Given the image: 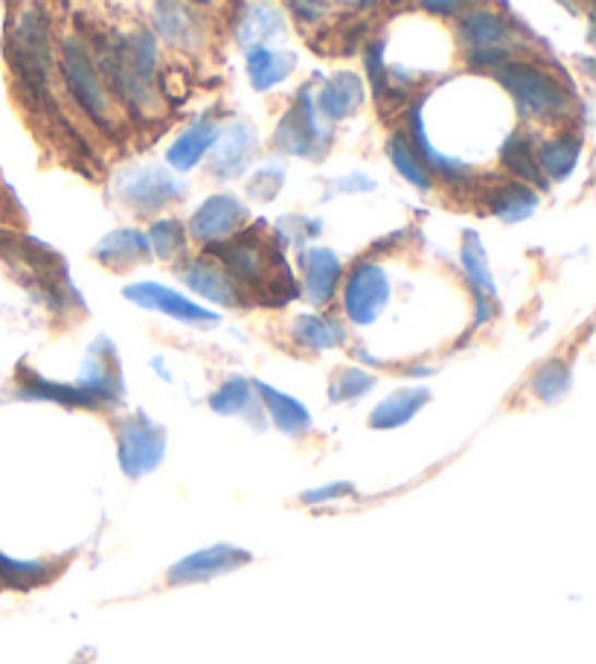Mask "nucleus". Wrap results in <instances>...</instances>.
<instances>
[{"label":"nucleus","mask_w":596,"mask_h":664,"mask_svg":"<svg viewBox=\"0 0 596 664\" xmlns=\"http://www.w3.org/2000/svg\"><path fill=\"white\" fill-rule=\"evenodd\" d=\"M105 87L122 111L138 120L155 122L166 117L164 87H160V52L157 38L148 29L131 33H96L87 44Z\"/></svg>","instance_id":"nucleus-1"},{"label":"nucleus","mask_w":596,"mask_h":664,"mask_svg":"<svg viewBox=\"0 0 596 664\" xmlns=\"http://www.w3.org/2000/svg\"><path fill=\"white\" fill-rule=\"evenodd\" d=\"M7 61L26 103L33 108L50 103L56 52H52L50 15L41 3H29L15 15L9 26Z\"/></svg>","instance_id":"nucleus-2"},{"label":"nucleus","mask_w":596,"mask_h":664,"mask_svg":"<svg viewBox=\"0 0 596 664\" xmlns=\"http://www.w3.org/2000/svg\"><path fill=\"white\" fill-rule=\"evenodd\" d=\"M492 79L512 96L524 120H564L571 117V94L541 64L510 59L492 70Z\"/></svg>","instance_id":"nucleus-3"},{"label":"nucleus","mask_w":596,"mask_h":664,"mask_svg":"<svg viewBox=\"0 0 596 664\" xmlns=\"http://www.w3.org/2000/svg\"><path fill=\"white\" fill-rule=\"evenodd\" d=\"M56 68L61 73L64 91L76 103L79 111L85 114V120L94 122L96 129L111 131L117 122V103L105 87V79L87 50V42H82L79 35H68L61 42Z\"/></svg>","instance_id":"nucleus-4"},{"label":"nucleus","mask_w":596,"mask_h":664,"mask_svg":"<svg viewBox=\"0 0 596 664\" xmlns=\"http://www.w3.org/2000/svg\"><path fill=\"white\" fill-rule=\"evenodd\" d=\"M210 253L213 260L222 262L227 269V274L236 280V283H245V286H262V283H271L274 288V277H271V251L265 248V242H260L257 234H234L222 239V242L210 245Z\"/></svg>","instance_id":"nucleus-5"},{"label":"nucleus","mask_w":596,"mask_h":664,"mask_svg":"<svg viewBox=\"0 0 596 664\" xmlns=\"http://www.w3.org/2000/svg\"><path fill=\"white\" fill-rule=\"evenodd\" d=\"M390 280L379 262L361 260L346 274L344 283V312L353 323H370L388 306Z\"/></svg>","instance_id":"nucleus-6"},{"label":"nucleus","mask_w":596,"mask_h":664,"mask_svg":"<svg viewBox=\"0 0 596 664\" xmlns=\"http://www.w3.org/2000/svg\"><path fill=\"white\" fill-rule=\"evenodd\" d=\"M329 140H332V134H329V129H323V117L314 105V96L309 91H300L291 111L279 126L277 143L291 155L320 157Z\"/></svg>","instance_id":"nucleus-7"},{"label":"nucleus","mask_w":596,"mask_h":664,"mask_svg":"<svg viewBox=\"0 0 596 664\" xmlns=\"http://www.w3.org/2000/svg\"><path fill=\"white\" fill-rule=\"evenodd\" d=\"M117 190H120L122 201L131 204L138 213L164 210L169 201L181 195L178 181L160 166H134L129 173H122L120 181H117Z\"/></svg>","instance_id":"nucleus-8"},{"label":"nucleus","mask_w":596,"mask_h":664,"mask_svg":"<svg viewBox=\"0 0 596 664\" xmlns=\"http://www.w3.org/2000/svg\"><path fill=\"white\" fill-rule=\"evenodd\" d=\"M248 218V208L236 195H210L204 204H201L190 218V234L199 239V242H222L227 236L239 234V227L245 225Z\"/></svg>","instance_id":"nucleus-9"},{"label":"nucleus","mask_w":596,"mask_h":664,"mask_svg":"<svg viewBox=\"0 0 596 664\" xmlns=\"http://www.w3.org/2000/svg\"><path fill=\"white\" fill-rule=\"evenodd\" d=\"M152 24L157 35L175 50H199L204 47V24L187 0H155Z\"/></svg>","instance_id":"nucleus-10"},{"label":"nucleus","mask_w":596,"mask_h":664,"mask_svg":"<svg viewBox=\"0 0 596 664\" xmlns=\"http://www.w3.org/2000/svg\"><path fill=\"white\" fill-rule=\"evenodd\" d=\"M457 42L463 44V50H480V47H506L515 44V26L510 24V17H503L501 12H494L489 7L468 9L466 15L457 17Z\"/></svg>","instance_id":"nucleus-11"},{"label":"nucleus","mask_w":596,"mask_h":664,"mask_svg":"<svg viewBox=\"0 0 596 664\" xmlns=\"http://www.w3.org/2000/svg\"><path fill=\"white\" fill-rule=\"evenodd\" d=\"M122 466L131 475L152 470L164 454V435L146 417H131L120 423Z\"/></svg>","instance_id":"nucleus-12"},{"label":"nucleus","mask_w":596,"mask_h":664,"mask_svg":"<svg viewBox=\"0 0 596 664\" xmlns=\"http://www.w3.org/2000/svg\"><path fill=\"white\" fill-rule=\"evenodd\" d=\"M126 297L134 304L146 306V309H157V312L178 318L183 323H218V315H213L204 306L192 304L190 297L178 295L172 288L160 286V283H134L126 288Z\"/></svg>","instance_id":"nucleus-13"},{"label":"nucleus","mask_w":596,"mask_h":664,"mask_svg":"<svg viewBox=\"0 0 596 664\" xmlns=\"http://www.w3.org/2000/svg\"><path fill=\"white\" fill-rule=\"evenodd\" d=\"M187 286L195 288L199 295H204L207 300H216V304L225 306H239L245 300V288L242 283H236L222 262H216L213 257H201V260L187 262L181 269Z\"/></svg>","instance_id":"nucleus-14"},{"label":"nucleus","mask_w":596,"mask_h":664,"mask_svg":"<svg viewBox=\"0 0 596 664\" xmlns=\"http://www.w3.org/2000/svg\"><path fill=\"white\" fill-rule=\"evenodd\" d=\"M216 152H213V161H210V169L218 178H236L242 175L251 164L253 152H257V134H253L251 126L245 122H234L227 126L225 131H218L216 138Z\"/></svg>","instance_id":"nucleus-15"},{"label":"nucleus","mask_w":596,"mask_h":664,"mask_svg":"<svg viewBox=\"0 0 596 664\" xmlns=\"http://www.w3.org/2000/svg\"><path fill=\"white\" fill-rule=\"evenodd\" d=\"M363 99H367L363 79L349 73V70H344V73H335L326 85L320 87L318 96H314V105H318L320 117H326V120L335 122L353 117V114L363 105Z\"/></svg>","instance_id":"nucleus-16"},{"label":"nucleus","mask_w":596,"mask_h":664,"mask_svg":"<svg viewBox=\"0 0 596 664\" xmlns=\"http://www.w3.org/2000/svg\"><path fill=\"white\" fill-rule=\"evenodd\" d=\"M302 286H306V297L311 304H329L335 297L337 286H341V277H344V269H341V260L329 248H311L306 257H302Z\"/></svg>","instance_id":"nucleus-17"},{"label":"nucleus","mask_w":596,"mask_h":664,"mask_svg":"<svg viewBox=\"0 0 596 664\" xmlns=\"http://www.w3.org/2000/svg\"><path fill=\"white\" fill-rule=\"evenodd\" d=\"M218 138V126L213 117H201V120H192L187 129L172 140V146L166 152V161L172 169L178 173H190L199 166V161L207 155L213 143Z\"/></svg>","instance_id":"nucleus-18"},{"label":"nucleus","mask_w":596,"mask_h":664,"mask_svg":"<svg viewBox=\"0 0 596 664\" xmlns=\"http://www.w3.org/2000/svg\"><path fill=\"white\" fill-rule=\"evenodd\" d=\"M248 554L245 550H236L230 545H218V548H207L201 554H192L183 562L172 568V583H192V580H201V577H213L222 574V571H230V568L242 566L248 562Z\"/></svg>","instance_id":"nucleus-19"},{"label":"nucleus","mask_w":596,"mask_h":664,"mask_svg":"<svg viewBox=\"0 0 596 664\" xmlns=\"http://www.w3.org/2000/svg\"><path fill=\"white\" fill-rule=\"evenodd\" d=\"M501 166L506 173L515 175V181L547 187V178L541 175V166H538L536 143H533L529 131H512L510 138H503Z\"/></svg>","instance_id":"nucleus-20"},{"label":"nucleus","mask_w":596,"mask_h":664,"mask_svg":"<svg viewBox=\"0 0 596 664\" xmlns=\"http://www.w3.org/2000/svg\"><path fill=\"white\" fill-rule=\"evenodd\" d=\"M582 155V138L573 131L556 134V138L545 140L541 146H536L538 166L547 181H564L568 175L576 169Z\"/></svg>","instance_id":"nucleus-21"},{"label":"nucleus","mask_w":596,"mask_h":664,"mask_svg":"<svg viewBox=\"0 0 596 664\" xmlns=\"http://www.w3.org/2000/svg\"><path fill=\"white\" fill-rule=\"evenodd\" d=\"M486 208L503 222H521V218L536 213L538 192L529 183H521L512 178V181L494 183L489 195H486Z\"/></svg>","instance_id":"nucleus-22"},{"label":"nucleus","mask_w":596,"mask_h":664,"mask_svg":"<svg viewBox=\"0 0 596 664\" xmlns=\"http://www.w3.org/2000/svg\"><path fill=\"white\" fill-rule=\"evenodd\" d=\"M460 260H463V269H466L472 286H475L477 297H480V321H486L492 315V300H494V283L492 274L486 269V253L484 245L475 234L463 236V248H460Z\"/></svg>","instance_id":"nucleus-23"},{"label":"nucleus","mask_w":596,"mask_h":664,"mask_svg":"<svg viewBox=\"0 0 596 664\" xmlns=\"http://www.w3.org/2000/svg\"><path fill=\"white\" fill-rule=\"evenodd\" d=\"M295 68V56L283 50H271V47H251L248 50V76H251L257 91H269L279 85L283 79Z\"/></svg>","instance_id":"nucleus-24"},{"label":"nucleus","mask_w":596,"mask_h":664,"mask_svg":"<svg viewBox=\"0 0 596 664\" xmlns=\"http://www.w3.org/2000/svg\"><path fill=\"white\" fill-rule=\"evenodd\" d=\"M388 155L390 161H393V166H396V173L402 175L405 181H410L414 187H419V190H428V187H431L433 175L428 173V166L422 164V157H419V152H416L405 131L390 134Z\"/></svg>","instance_id":"nucleus-25"},{"label":"nucleus","mask_w":596,"mask_h":664,"mask_svg":"<svg viewBox=\"0 0 596 664\" xmlns=\"http://www.w3.org/2000/svg\"><path fill=\"white\" fill-rule=\"evenodd\" d=\"M425 402H428V391H425V388H405V391H396L393 396H388V400L381 402L379 408L372 411L370 423L376 428H396L414 417Z\"/></svg>","instance_id":"nucleus-26"},{"label":"nucleus","mask_w":596,"mask_h":664,"mask_svg":"<svg viewBox=\"0 0 596 664\" xmlns=\"http://www.w3.org/2000/svg\"><path fill=\"white\" fill-rule=\"evenodd\" d=\"M146 253L148 239L140 234V230H134V227H122L117 234L105 236L99 248H96V257L108 262V265H114V269L129 265V262H138L140 257H146Z\"/></svg>","instance_id":"nucleus-27"},{"label":"nucleus","mask_w":596,"mask_h":664,"mask_svg":"<svg viewBox=\"0 0 596 664\" xmlns=\"http://www.w3.org/2000/svg\"><path fill=\"white\" fill-rule=\"evenodd\" d=\"M260 391L265 405H269L271 419H274L283 431H288V435H302V431L311 426L309 411L302 408L295 396H286V393L274 391L269 384H260Z\"/></svg>","instance_id":"nucleus-28"},{"label":"nucleus","mask_w":596,"mask_h":664,"mask_svg":"<svg viewBox=\"0 0 596 664\" xmlns=\"http://www.w3.org/2000/svg\"><path fill=\"white\" fill-rule=\"evenodd\" d=\"M295 339L309 349H329L337 341H344V327L320 315H302L295 323Z\"/></svg>","instance_id":"nucleus-29"},{"label":"nucleus","mask_w":596,"mask_h":664,"mask_svg":"<svg viewBox=\"0 0 596 664\" xmlns=\"http://www.w3.org/2000/svg\"><path fill=\"white\" fill-rule=\"evenodd\" d=\"M279 29H283V17H279L277 9L269 7V3H253V7L248 9L242 24L245 47H248V50H251V47H265L262 42L271 38V35H277Z\"/></svg>","instance_id":"nucleus-30"},{"label":"nucleus","mask_w":596,"mask_h":664,"mask_svg":"<svg viewBox=\"0 0 596 664\" xmlns=\"http://www.w3.org/2000/svg\"><path fill=\"white\" fill-rule=\"evenodd\" d=\"M148 242H152V248H155L160 260H172V257H181L183 245H187V234H183L181 222L160 218V222H155L152 230H148Z\"/></svg>","instance_id":"nucleus-31"},{"label":"nucleus","mask_w":596,"mask_h":664,"mask_svg":"<svg viewBox=\"0 0 596 664\" xmlns=\"http://www.w3.org/2000/svg\"><path fill=\"white\" fill-rule=\"evenodd\" d=\"M568 384H571V370H568V365H562V361H547L536 374V379H533V391L545 402H556L568 393Z\"/></svg>","instance_id":"nucleus-32"},{"label":"nucleus","mask_w":596,"mask_h":664,"mask_svg":"<svg viewBox=\"0 0 596 664\" xmlns=\"http://www.w3.org/2000/svg\"><path fill=\"white\" fill-rule=\"evenodd\" d=\"M515 44H506V47H480V50H463V61H466L468 70H489L501 68L503 61L515 59Z\"/></svg>","instance_id":"nucleus-33"},{"label":"nucleus","mask_w":596,"mask_h":664,"mask_svg":"<svg viewBox=\"0 0 596 664\" xmlns=\"http://www.w3.org/2000/svg\"><path fill=\"white\" fill-rule=\"evenodd\" d=\"M251 400V384L245 379H230L213 393V408L222 411V414H234V411L245 408Z\"/></svg>","instance_id":"nucleus-34"},{"label":"nucleus","mask_w":596,"mask_h":664,"mask_svg":"<svg viewBox=\"0 0 596 664\" xmlns=\"http://www.w3.org/2000/svg\"><path fill=\"white\" fill-rule=\"evenodd\" d=\"M372 388V376H367L363 370H358V367H346V370H341V374L335 376V382H332V400H355V396H361L363 391H370Z\"/></svg>","instance_id":"nucleus-35"},{"label":"nucleus","mask_w":596,"mask_h":664,"mask_svg":"<svg viewBox=\"0 0 596 664\" xmlns=\"http://www.w3.org/2000/svg\"><path fill=\"white\" fill-rule=\"evenodd\" d=\"M480 3L484 0H419V9L433 17H460Z\"/></svg>","instance_id":"nucleus-36"},{"label":"nucleus","mask_w":596,"mask_h":664,"mask_svg":"<svg viewBox=\"0 0 596 664\" xmlns=\"http://www.w3.org/2000/svg\"><path fill=\"white\" fill-rule=\"evenodd\" d=\"M38 571H41V566H35V562H12V559L0 557V580L7 585H26L33 583V580H38Z\"/></svg>","instance_id":"nucleus-37"},{"label":"nucleus","mask_w":596,"mask_h":664,"mask_svg":"<svg viewBox=\"0 0 596 664\" xmlns=\"http://www.w3.org/2000/svg\"><path fill=\"white\" fill-rule=\"evenodd\" d=\"M291 9L300 24H320L326 15V0H291Z\"/></svg>","instance_id":"nucleus-38"},{"label":"nucleus","mask_w":596,"mask_h":664,"mask_svg":"<svg viewBox=\"0 0 596 664\" xmlns=\"http://www.w3.org/2000/svg\"><path fill=\"white\" fill-rule=\"evenodd\" d=\"M559 3L571 9V12H576V0H559Z\"/></svg>","instance_id":"nucleus-39"},{"label":"nucleus","mask_w":596,"mask_h":664,"mask_svg":"<svg viewBox=\"0 0 596 664\" xmlns=\"http://www.w3.org/2000/svg\"><path fill=\"white\" fill-rule=\"evenodd\" d=\"M195 3H201V7H213V3H218V0H195Z\"/></svg>","instance_id":"nucleus-40"},{"label":"nucleus","mask_w":596,"mask_h":664,"mask_svg":"<svg viewBox=\"0 0 596 664\" xmlns=\"http://www.w3.org/2000/svg\"><path fill=\"white\" fill-rule=\"evenodd\" d=\"M393 3H405V0H393Z\"/></svg>","instance_id":"nucleus-41"}]
</instances>
